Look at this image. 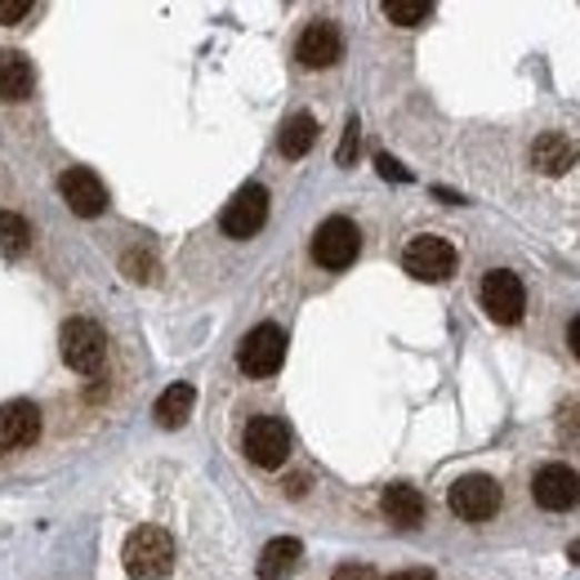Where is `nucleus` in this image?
<instances>
[{
  "mask_svg": "<svg viewBox=\"0 0 580 580\" xmlns=\"http://www.w3.org/2000/svg\"><path fill=\"white\" fill-rule=\"evenodd\" d=\"M353 157H358V121H349V130H344V143H340L336 161H340V166H353Z\"/></svg>",
  "mask_w": 580,
  "mask_h": 580,
  "instance_id": "23",
  "label": "nucleus"
},
{
  "mask_svg": "<svg viewBox=\"0 0 580 580\" xmlns=\"http://www.w3.org/2000/svg\"><path fill=\"white\" fill-rule=\"evenodd\" d=\"M237 362H241V371H246V376L268 380V376H272V371H281V362H286V331H281V327H272V322L254 327V331L241 340Z\"/></svg>",
  "mask_w": 580,
  "mask_h": 580,
  "instance_id": "4",
  "label": "nucleus"
},
{
  "mask_svg": "<svg viewBox=\"0 0 580 580\" xmlns=\"http://www.w3.org/2000/svg\"><path fill=\"white\" fill-rule=\"evenodd\" d=\"M121 562H126V571L134 580H161V576H170V567H174V540H170V531H161V527L130 531V540L121 549Z\"/></svg>",
  "mask_w": 580,
  "mask_h": 580,
  "instance_id": "1",
  "label": "nucleus"
},
{
  "mask_svg": "<svg viewBox=\"0 0 580 580\" xmlns=\"http://www.w3.org/2000/svg\"><path fill=\"white\" fill-rule=\"evenodd\" d=\"M59 349H63V362H68L72 371L99 376V367H103V358H108V336H103L99 322L72 318V322H63V331H59Z\"/></svg>",
  "mask_w": 580,
  "mask_h": 580,
  "instance_id": "2",
  "label": "nucleus"
},
{
  "mask_svg": "<svg viewBox=\"0 0 580 580\" xmlns=\"http://www.w3.org/2000/svg\"><path fill=\"white\" fill-rule=\"evenodd\" d=\"M567 558H571V562H580V540H576V544L567 549Z\"/></svg>",
  "mask_w": 580,
  "mask_h": 580,
  "instance_id": "28",
  "label": "nucleus"
},
{
  "mask_svg": "<svg viewBox=\"0 0 580 580\" xmlns=\"http://www.w3.org/2000/svg\"><path fill=\"white\" fill-rule=\"evenodd\" d=\"M41 438V407L19 398V402H6L0 407V447L6 451H23Z\"/></svg>",
  "mask_w": 580,
  "mask_h": 580,
  "instance_id": "12",
  "label": "nucleus"
},
{
  "mask_svg": "<svg viewBox=\"0 0 580 580\" xmlns=\"http://www.w3.org/2000/svg\"><path fill=\"white\" fill-rule=\"evenodd\" d=\"M384 14H389V23H398V28H416V23H424V19L433 14V6H429V0H389Z\"/></svg>",
  "mask_w": 580,
  "mask_h": 580,
  "instance_id": "21",
  "label": "nucleus"
},
{
  "mask_svg": "<svg viewBox=\"0 0 580 580\" xmlns=\"http://www.w3.org/2000/svg\"><path fill=\"white\" fill-rule=\"evenodd\" d=\"M263 219H268V192H263L259 183H246V188L223 206L219 228H223L228 237L246 241V237H254V232L263 228Z\"/></svg>",
  "mask_w": 580,
  "mask_h": 580,
  "instance_id": "9",
  "label": "nucleus"
},
{
  "mask_svg": "<svg viewBox=\"0 0 580 580\" xmlns=\"http://www.w3.org/2000/svg\"><path fill=\"white\" fill-rule=\"evenodd\" d=\"M358 250H362V232H358V223L344 219V214L327 219V223L313 232V259H318L322 268H331V272L349 268V263L358 259Z\"/></svg>",
  "mask_w": 580,
  "mask_h": 580,
  "instance_id": "3",
  "label": "nucleus"
},
{
  "mask_svg": "<svg viewBox=\"0 0 580 580\" xmlns=\"http://www.w3.org/2000/svg\"><path fill=\"white\" fill-rule=\"evenodd\" d=\"M402 268L420 281H447L456 272V246L442 237H411V246L402 250Z\"/></svg>",
  "mask_w": 580,
  "mask_h": 580,
  "instance_id": "7",
  "label": "nucleus"
},
{
  "mask_svg": "<svg viewBox=\"0 0 580 580\" xmlns=\"http://www.w3.org/2000/svg\"><path fill=\"white\" fill-rule=\"evenodd\" d=\"M32 14V0H0V28H14Z\"/></svg>",
  "mask_w": 580,
  "mask_h": 580,
  "instance_id": "22",
  "label": "nucleus"
},
{
  "mask_svg": "<svg viewBox=\"0 0 580 580\" xmlns=\"http://www.w3.org/2000/svg\"><path fill=\"white\" fill-rule=\"evenodd\" d=\"M571 353H576V358H580V318H576V322H571Z\"/></svg>",
  "mask_w": 580,
  "mask_h": 580,
  "instance_id": "27",
  "label": "nucleus"
},
{
  "mask_svg": "<svg viewBox=\"0 0 580 580\" xmlns=\"http://www.w3.org/2000/svg\"><path fill=\"white\" fill-rule=\"evenodd\" d=\"M447 504H451V513L464 518V522H487V518L500 509V487H496V478H487V473H469V478H460V482L451 487Z\"/></svg>",
  "mask_w": 580,
  "mask_h": 580,
  "instance_id": "8",
  "label": "nucleus"
},
{
  "mask_svg": "<svg viewBox=\"0 0 580 580\" xmlns=\"http://www.w3.org/2000/svg\"><path fill=\"white\" fill-rule=\"evenodd\" d=\"M384 513H389V522H398V527H420V522H424V496H420L411 482H393V487L384 491Z\"/></svg>",
  "mask_w": 580,
  "mask_h": 580,
  "instance_id": "17",
  "label": "nucleus"
},
{
  "mask_svg": "<svg viewBox=\"0 0 580 580\" xmlns=\"http://www.w3.org/2000/svg\"><path fill=\"white\" fill-rule=\"evenodd\" d=\"M376 166H380V174H384V179H393V183H407V179H411V174H407L393 157H376Z\"/></svg>",
  "mask_w": 580,
  "mask_h": 580,
  "instance_id": "25",
  "label": "nucleus"
},
{
  "mask_svg": "<svg viewBox=\"0 0 580 580\" xmlns=\"http://www.w3.org/2000/svg\"><path fill=\"white\" fill-rule=\"evenodd\" d=\"M531 496H536L540 509L567 513V509L580 504V473L567 469V464H544V469L536 473V482H531Z\"/></svg>",
  "mask_w": 580,
  "mask_h": 580,
  "instance_id": "10",
  "label": "nucleus"
},
{
  "mask_svg": "<svg viewBox=\"0 0 580 580\" xmlns=\"http://www.w3.org/2000/svg\"><path fill=\"white\" fill-rule=\"evenodd\" d=\"M478 296H482V309L491 313V322H500V327H513L522 318V309H527V290H522L518 272H509V268L487 272L482 286H478Z\"/></svg>",
  "mask_w": 580,
  "mask_h": 580,
  "instance_id": "5",
  "label": "nucleus"
},
{
  "mask_svg": "<svg viewBox=\"0 0 580 580\" xmlns=\"http://www.w3.org/2000/svg\"><path fill=\"white\" fill-rule=\"evenodd\" d=\"M576 157H580V143L567 139V134H540V139L531 143V161H536V170H544V174H562Z\"/></svg>",
  "mask_w": 580,
  "mask_h": 580,
  "instance_id": "16",
  "label": "nucleus"
},
{
  "mask_svg": "<svg viewBox=\"0 0 580 580\" xmlns=\"http://www.w3.org/2000/svg\"><path fill=\"white\" fill-rule=\"evenodd\" d=\"M331 580H376V567H367V562H344V567H336Z\"/></svg>",
  "mask_w": 580,
  "mask_h": 580,
  "instance_id": "24",
  "label": "nucleus"
},
{
  "mask_svg": "<svg viewBox=\"0 0 580 580\" xmlns=\"http://www.w3.org/2000/svg\"><path fill=\"white\" fill-rule=\"evenodd\" d=\"M241 451H246L250 464H259V469H277V464L290 456V429H286L277 416H254V420L246 424Z\"/></svg>",
  "mask_w": 580,
  "mask_h": 580,
  "instance_id": "6",
  "label": "nucleus"
},
{
  "mask_svg": "<svg viewBox=\"0 0 580 580\" xmlns=\"http://www.w3.org/2000/svg\"><path fill=\"white\" fill-rule=\"evenodd\" d=\"M300 558H304V544H300L296 536H277V540H268L263 553H259V580H286L290 571L300 567Z\"/></svg>",
  "mask_w": 580,
  "mask_h": 580,
  "instance_id": "15",
  "label": "nucleus"
},
{
  "mask_svg": "<svg viewBox=\"0 0 580 580\" xmlns=\"http://www.w3.org/2000/svg\"><path fill=\"white\" fill-rule=\"evenodd\" d=\"M313 143H318V121H313L309 112L290 117V121L281 126V134H277V148H281V157H290V161H300Z\"/></svg>",
  "mask_w": 580,
  "mask_h": 580,
  "instance_id": "19",
  "label": "nucleus"
},
{
  "mask_svg": "<svg viewBox=\"0 0 580 580\" xmlns=\"http://www.w3.org/2000/svg\"><path fill=\"white\" fill-rule=\"evenodd\" d=\"M192 407H197V389H192V384H170V389L157 398L152 416H157L161 429H179V424L192 416Z\"/></svg>",
  "mask_w": 580,
  "mask_h": 580,
  "instance_id": "18",
  "label": "nucleus"
},
{
  "mask_svg": "<svg viewBox=\"0 0 580 580\" xmlns=\"http://www.w3.org/2000/svg\"><path fill=\"white\" fill-rule=\"evenodd\" d=\"M37 90V68L28 54L19 50H0V99L6 103H19Z\"/></svg>",
  "mask_w": 580,
  "mask_h": 580,
  "instance_id": "14",
  "label": "nucleus"
},
{
  "mask_svg": "<svg viewBox=\"0 0 580 580\" xmlns=\"http://www.w3.org/2000/svg\"><path fill=\"white\" fill-rule=\"evenodd\" d=\"M59 192H63L68 210L81 214V219H99V214L108 210V188H103V179L90 174V170H63Z\"/></svg>",
  "mask_w": 580,
  "mask_h": 580,
  "instance_id": "11",
  "label": "nucleus"
},
{
  "mask_svg": "<svg viewBox=\"0 0 580 580\" xmlns=\"http://www.w3.org/2000/svg\"><path fill=\"white\" fill-rule=\"evenodd\" d=\"M28 246H32V223L14 210H0V250H6L10 259H19Z\"/></svg>",
  "mask_w": 580,
  "mask_h": 580,
  "instance_id": "20",
  "label": "nucleus"
},
{
  "mask_svg": "<svg viewBox=\"0 0 580 580\" xmlns=\"http://www.w3.org/2000/svg\"><path fill=\"white\" fill-rule=\"evenodd\" d=\"M389 580H433V571H424V567H411V571H398V576H389Z\"/></svg>",
  "mask_w": 580,
  "mask_h": 580,
  "instance_id": "26",
  "label": "nucleus"
},
{
  "mask_svg": "<svg viewBox=\"0 0 580 580\" xmlns=\"http://www.w3.org/2000/svg\"><path fill=\"white\" fill-rule=\"evenodd\" d=\"M340 54H344V37H340V28H336L331 19H318V23H309V28L300 32L296 59H300L304 68H331Z\"/></svg>",
  "mask_w": 580,
  "mask_h": 580,
  "instance_id": "13",
  "label": "nucleus"
}]
</instances>
